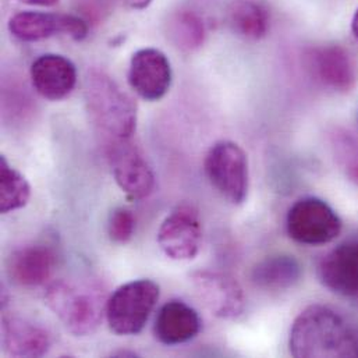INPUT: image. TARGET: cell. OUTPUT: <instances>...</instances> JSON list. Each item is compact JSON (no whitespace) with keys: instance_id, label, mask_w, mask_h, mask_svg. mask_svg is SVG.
<instances>
[{"instance_id":"cell-2","label":"cell","mask_w":358,"mask_h":358,"mask_svg":"<svg viewBox=\"0 0 358 358\" xmlns=\"http://www.w3.org/2000/svg\"><path fill=\"white\" fill-rule=\"evenodd\" d=\"M87 110L103 133L130 140L137 127V105L106 73L90 70L84 83Z\"/></svg>"},{"instance_id":"cell-19","label":"cell","mask_w":358,"mask_h":358,"mask_svg":"<svg viewBox=\"0 0 358 358\" xmlns=\"http://www.w3.org/2000/svg\"><path fill=\"white\" fill-rule=\"evenodd\" d=\"M227 20L237 35L250 41L262 39L271 24L269 10L259 0H233L227 10Z\"/></svg>"},{"instance_id":"cell-8","label":"cell","mask_w":358,"mask_h":358,"mask_svg":"<svg viewBox=\"0 0 358 358\" xmlns=\"http://www.w3.org/2000/svg\"><path fill=\"white\" fill-rule=\"evenodd\" d=\"M113 178L130 201L147 198L155 187V175L143 152L130 140H115L109 148Z\"/></svg>"},{"instance_id":"cell-4","label":"cell","mask_w":358,"mask_h":358,"mask_svg":"<svg viewBox=\"0 0 358 358\" xmlns=\"http://www.w3.org/2000/svg\"><path fill=\"white\" fill-rule=\"evenodd\" d=\"M159 296V285L150 279L133 280L116 289L105 307L110 331L119 336L143 332Z\"/></svg>"},{"instance_id":"cell-5","label":"cell","mask_w":358,"mask_h":358,"mask_svg":"<svg viewBox=\"0 0 358 358\" xmlns=\"http://www.w3.org/2000/svg\"><path fill=\"white\" fill-rule=\"evenodd\" d=\"M286 227L296 243L325 245L339 237L343 223L328 202L317 196H304L289 209Z\"/></svg>"},{"instance_id":"cell-18","label":"cell","mask_w":358,"mask_h":358,"mask_svg":"<svg viewBox=\"0 0 358 358\" xmlns=\"http://www.w3.org/2000/svg\"><path fill=\"white\" fill-rule=\"evenodd\" d=\"M300 262L289 254H276L259 261L251 272L252 283L264 290H287L301 279Z\"/></svg>"},{"instance_id":"cell-10","label":"cell","mask_w":358,"mask_h":358,"mask_svg":"<svg viewBox=\"0 0 358 358\" xmlns=\"http://www.w3.org/2000/svg\"><path fill=\"white\" fill-rule=\"evenodd\" d=\"M202 241V223L198 210L187 203L175 208L162 222L158 243L172 259L189 261L196 257Z\"/></svg>"},{"instance_id":"cell-7","label":"cell","mask_w":358,"mask_h":358,"mask_svg":"<svg viewBox=\"0 0 358 358\" xmlns=\"http://www.w3.org/2000/svg\"><path fill=\"white\" fill-rule=\"evenodd\" d=\"M191 286L203 307L216 318H238L245 307L240 283L229 273L216 271H195L189 275Z\"/></svg>"},{"instance_id":"cell-24","label":"cell","mask_w":358,"mask_h":358,"mask_svg":"<svg viewBox=\"0 0 358 358\" xmlns=\"http://www.w3.org/2000/svg\"><path fill=\"white\" fill-rule=\"evenodd\" d=\"M24 4H29V6H41V7H52L56 6L60 0H15Z\"/></svg>"},{"instance_id":"cell-16","label":"cell","mask_w":358,"mask_h":358,"mask_svg":"<svg viewBox=\"0 0 358 358\" xmlns=\"http://www.w3.org/2000/svg\"><path fill=\"white\" fill-rule=\"evenodd\" d=\"M201 331L198 313L181 300H171L158 313L154 334L166 346H178L192 341Z\"/></svg>"},{"instance_id":"cell-15","label":"cell","mask_w":358,"mask_h":358,"mask_svg":"<svg viewBox=\"0 0 358 358\" xmlns=\"http://www.w3.org/2000/svg\"><path fill=\"white\" fill-rule=\"evenodd\" d=\"M55 251L45 244H31L17 248L7 259L10 279L25 287H35L46 283L56 266Z\"/></svg>"},{"instance_id":"cell-25","label":"cell","mask_w":358,"mask_h":358,"mask_svg":"<svg viewBox=\"0 0 358 358\" xmlns=\"http://www.w3.org/2000/svg\"><path fill=\"white\" fill-rule=\"evenodd\" d=\"M126 3L133 10H144L152 3V0H126Z\"/></svg>"},{"instance_id":"cell-14","label":"cell","mask_w":358,"mask_h":358,"mask_svg":"<svg viewBox=\"0 0 358 358\" xmlns=\"http://www.w3.org/2000/svg\"><path fill=\"white\" fill-rule=\"evenodd\" d=\"M29 74L34 90L48 101L64 99L77 84L74 63L56 53H46L35 59Z\"/></svg>"},{"instance_id":"cell-9","label":"cell","mask_w":358,"mask_h":358,"mask_svg":"<svg viewBox=\"0 0 358 358\" xmlns=\"http://www.w3.org/2000/svg\"><path fill=\"white\" fill-rule=\"evenodd\" d=\"M10 34L22 42H38L55 34H63L74 41L88 35V22L74 14H52L42 11H20L8 20Z\"/></svg>"},{"instance_id":"cell-20","label":"cell","mask_w":358,"mask_h":358,"mask_svg":"<svg viewBox=\"0 0 358 358\" xmlns=\"http://www.w3.org/2000/svg\"><path fill=\"white\" fill-rule=\"evenodd\" d=\"M168 35L175 46L192 52L203 45L206 29L202 18L195 11L179 10L169 17Z\"/></svg>"},{"instance_id":"cell-11","label":"cell","mask_w":358,"mask_h":358,"mask_svg":"<svg viewBox=\"0 0 358 358\" xmlns=\"http://www.w3.org/2000/svg\"><path fill=\"white\" fill-rule=\"evenodd\" d=\"M311 76L336 92L352 91L358 81V66L353 55L342 45H324L307 55Z\"/></svg>"},{"instance_id":"cell-6","label":"cell","mask_w":358,"mask_h":358,"mask_svg":"<svg viewBox=\"0 0 358 358\" xmlns=\"http://www.w3.org/2000/svg\"><path fill=\"white\" fill-rule=\"evenodd\" d=\"M205 175L230 203L240 205L248 194V159L240 145L219 141L210 147L203 162Z\"/></svg>"},{"instance_id":"cell-22","label":"cell","mask_w":358,"mask_h":358,"mask_svg":"<svg viewBox=\"0 0 358 358\" xmlns=\"http://www.w3.org/2000/svg\"><path fill=\"white\" fill-rule=\"evenodd\" d=\"M336 159L350 182L358 187V140L353 136L336 134Z\"/></svg>"},{"instance_id":"cell-17","label":"cell","mask_w":358,"mask_h":358,"mask_svg":"<svg viewBox=\"0 0 358 358\" xmlns=\"http://www.w3.org/2000/svg\"><path fill=\"white\" fill-rule=\"evenodd\" d=\"M3 352L11 357H42L50 349L49 334L22 318L4 317L1 324Z\"/></svg>"},{"instance_id":"cell-1","label":"cell","mask_w":358,"mask_h":358,"mask_svg":"<svg viewBox=\"0 0 358 358\" xmlns=\"http://www.w3.org/2000/svg\"><path fill=\"white\" fill-rule=\"evenodd\" d=\"M289 349L293 357H358V336L329 307L314 304L294 320Z\"/></svg>"},{"instance_id":"cell-23","label":"cell","mask_w":358,"mask_h":358,"mask_svg":"<svg viewBox=\"0 0 358 358\" xmlns=\"http://www.w3.org/2000/svg\"><path fill=\"white\" fill-rule=\"evenodd\" d=\"M136 230V217L126 208H116L112 210L108 220V233L112 241L119 244L129 243Z\"/></svg>"},{"instance_id":"cell-21","label":"cell","mask_w":358,"mask_h":358,"mask_svg":"<svg viewBox=\"0 0 358 358\" xmlns=\"http://www.w3.org/2000/svg\"><path fill=\"white\" fill-rule=\"evenodd\" d=\"M29 196V182L4 157H0V212L8 213L24 208Z\"/></svg>"},{"instance_id":"cell-3","label":"cell","mask_w":358,"mask_h":358,"mask_svg":"<svg viewBox=\"0 0 358 358\" xmlns=\"http://www.w3.org/2000/svg\"><path fill=\"white\" fill-rule=\"evenodd\" d=\"M45 303L74 336L91 335L102 322L103 297L90 287L56 280L48 286Z\"/></svg>"},{"instance_id":"cell-12","label":"cell","mask_w":358,"mask_h":358,"mask_svg":"<svg viewBox=\"0 0 358 358\" xmlns=\"http://www.w3.org/2000/svg\"><path fill=\"white\" fill-rule=\"evenodd\" d=\"M172 81V64L162 50L144 48L133 55L129 84L143 99L150 102L162 99L169 92Z\"/></svg>"},{"instance_id":"cell-13","label":"cell","mask_w":358,"mask_h":358,"mask_svg":"<svg viewBox=\"0 0 358 358\" xmlns=\"http://www.w3.org/2000/svg\"><path fill=\"white\" fill-rule=\"evenodd\" d=\"M318 278L332 293L358 300V241L341 244L324 255Z\"/></svg>"},{"instance_id":"cell-26","label":"cell","mask_w":358,"mask_h":358,"mask_svg":"<svg viewBox=\"0 0 358 358\" xmlns=\"http://www.w3.org/2000/svg\"><path fill=\"white\" fill-rule=\"evenodd\" d=\"M352 29H353V34L358 39V8L353 15V21H352Z\"/></svg>"}]
</instances>
